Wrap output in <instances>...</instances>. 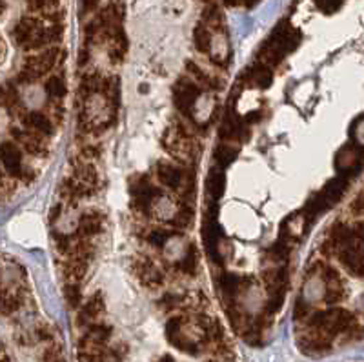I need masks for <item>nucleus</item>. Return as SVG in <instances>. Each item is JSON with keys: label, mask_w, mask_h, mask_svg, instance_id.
<instances>
[{"label": "nucleus", "mask_w": 364, "mask_h": 362, "mask_svg": "<svg viewBox=\"0 0 364 362\" xmlns=\"http://www.w3.org/2000/svg\"><path fill=\"white\" fill-rule=\"evenodd\" d=\"M0 106L11 115L21 110V95H18L17 86L13 82H4L0 86Z\"/></svg>", "instance_id": "obj_16"}, {"label": "nucleus", "mask_w": 364, "mask_h": 362, "mask_svg": "<svg viewBox=\"0 0 364 362\" xmlns=\"http://www.w3.org/2000/svg\"><path fill=\"white\" fill-rule=\"evenodd\" d=\"M237 155V149L235 148H230V146H220L219 151H217V161L220 164H230V162L235 159Z\"/></svg>", "instance_id": "obj_24"}, {"label": "nucleus", "mask_w": 364, "mask_h": 362, "mask_svg": "<svg viewBox=\"0 0 364 362\" xmlns=\"http://www.w3.org/2000/svg\"><path fill=\"white\" fill-rule=\"evenodd\" d=\"M211 37H213V29L208 28L204 22L203 24H199L197 28H195V33H193L195 48H197L200 53H208L211 46Z\"/></svg>", "instance_id": "obj_19"}, {"label": "nucleus", "mask_w": 364, "mask_h": 362, "mask_svg": "<svg viewBox=\"0 0 364 362\" xmlns=\"http://www.w3.org/2000/svg\"><path fill=\"white\" fill-rule=\"evenodd\" d=\"M75 182H79L82 186L84 190L90 193V191L95 190L97 182H99V175H97V169L95 166L90 164L87 161H79L75 164Z\"/></svg>", "instance_id": "obj_13"}, {"label": "nucleus", "mask_w": 364, "mask_h": 362, "mask_svg": "<svg viewBox=\"0 0 364 362\" xmlns=\"http://www.w3.org/2000/svg\"><path fill=\"white\" fill-rule=\"evenodd\" d=\"M224 190V179L220 173L217 171H211L210 179H208V193L211 195V197H220V193H223Z\"/></svg>", "instance_id": "obj_21"}, {"label": "nucleus", "mask_w": 364, "mask_h": 362, "mask_svg": "<svg viewBox=\"0 0 364 362\" xmlns=\"http://www.w3.org/2000/svg\"><path fill=\"white\" fill-rule=\"evenodd\" d=\"M58 58H60V48H57V46L46 48V50H41L38 53L28 57L24 62V68H22V71L18 73V82H35L37 78L44 77L46 73H50V71L57 66Z\"/></svg>", "instance_id": "obj_3"}, {"label": "nucleus", "mask_w": 364, "mask_h": 362, "mask_svg": "<svg viewBox=\"0 0 364 362\" xmlns=\"http://www.w3.org/2000/svg\"><path fill=\"white\" fill-rule=\"evenodd\" d=\"M188 71L193 75V78L197 80V82H200V86H206V87H215L217 86L215 77H211L210 73H206L203 68H199L197 64H193V62H190V64H188Z\"/></svg>", "instance_id": "obj_20"}, {"label": "nucleus", "mask_w": 364, "mask_h": 362, "mask_svg": "<svg viewBox=\"0 0 364 362\" xmlns=\"http://www.w3.org/2000/svg\"><path fill=\"white\" fill-rule=\"evenodd\" d=\"M102 313H104V301H102V297H99V293H97L95 297H91L90 301L82 306V309L79 312V317H77V322H79V326H86L87 328V326L99 322Z\"/></svg>", "instance_id": "obj_12"}, {"label": "nucleus", "mask_w": 364, "mask_h": 362, "mask_svg": "<svg viewBox=\"0 0 364 362\" xmlns=\"http://www.w3.org/2000/svg\"><path fill=\"white\" fill-rule=\"evenodd\" d=\"M173 100L175 106L190 115L193 112V107L199 104L200 100V87L191 80V78H181L173 86Z\"/></svg>", "instance_id": "obj_5"}, {"label": "nucleus", "mask_w": 364, "mask_h": 362, "mask_svg": "<svg viewBox=\"0 0 364 362\" xmlns=\"http://www.w3.org/2000/svg\"><path fill=\"white\" fill-rule=\"evenodd\" d=\"M108 41H109V58L119 64V62L126 57V51H128V38H126L122 28L113 29L112 33L108 35Z\"/></svg>", "instance_id": "obj_15"}, {"label": "nucleus", "mask_w": 364, "mask_h": 362, "mask_svg": "<svg viewBox=\"0 0 364 362\" xmlns=\"http://www.w3.org/2000/svg\"><path fill=\"white\" fill-rule=\"evenodd\" d=\"M294 44V31H291L290 26H279V28L275 29V33L272 35V38L266 42L264 50H262V57H264L266 62H269V64H277V62L290 51V48Z\"/></svg>", "instance_id": "obj_4"}, {"label": "nucleus", "mask_w": 364, "mask_h": 362, "mask_svg": "<svg viewBox=\"0 0 364 362\" xmlns=\"http://www.w3.org/2000/svg\"><path fill=\"white\" fill-rule=\"evenodd\" d=\"M355 135H357V140H359L360 144H364V120L359 124V126H357Z\"/></svg>", "instance_id": "obj_27"}, {"label": "nucleus", "mask_w": 364, "mask_h": 362, "mask_svg": "<svg viewBox=\"0 0 364 362\" xmlns=\"http://www.w3.org/2000/svg\"><path fill=\"white\" fill-rule=\"evenodd\" d=\"M11 37L15 44L28 51L46 50L63 38V26L60 22H51L48 26L37 17H24L15 24Z\"/></svg>", "instance_id": "obj_1"}, {"label": "nucleus", "mask_w": 364, "mask_h": 362, "mask_svg": "<svg viewBox=\"0 0 364 362\" xmlns=\"http://www.w3.org/2000/svg\"><path fill=\"white\" fill-rule=\"evenodd\" d=\"M104 226V215L100 211L95 210H87L80 215L79 218V233L80 239H90V237H95L102 231Z\"/></svg>", "instance_id": "obj_9"}, {"label": "nucleus", "mask_w": 364, "mask_h": 362, "mask_svg": "<svg viewBox=\"0 0 364 362\" xmlns=\"http://www.w3.org/2000/svg\"><path fill=\"white\" fill-rule=\"evenodd\" d=\"M135 272L142 284L148 286V288H157V286L162 284L161 270L151 260L141 259L139 262H135Z\"/></svg>", "instance_id": "obj_11"}, {"label": "nucleus", "mask_w": 364, "mask_h": 362, "mask_svg": "<svg viewBox=\"0 0 364 362\" xmlns=\"http://www.w3.org/2000/svg\"><path fill=\"white\" fill-rule=\"evenodd\" d=\"M24 126H26V129H29V132H35V133H38V135H44V137L53 135V132H55L53 120H51L50 117H46L44 113H41V112L26 113Z\"/></svg>", "instance_id": "obj_14"}, {"label": "nucleus", "mask_w": 364, "mask_h": 362, "mask_svg": "<svg viewBox=\"0 0 364 362\" xmlns=\"http://www.w3.org/2000/svg\"><path fill=\"white\" fill-rule=\"evenodd\" d=\"M341 262L353 273L364 277V223L344 230L331 240Z\"/></svg>", "instance_id": "obj_2"}, {"label": "nucleus", "mask_w": 364, "mask_h": 362, "mask_svg": "<svg viewBox=\"0 0 364 362\" xmlns=\"http://www.w3.org/2000/svg\"><path fill=\"white\" fill-rule=\"evenodd\" d=\"M13 139L18 142V148L26 149L29 155L33 156H44L48 155V137L38 135L35 132H29V129H21V128H11Z\"/></svg>", "instance_id": "obj_7"}, {"label": "nucleus", "mask_w": 364, "mask_h": 362, "mask_svg": "<svg viewBox=\"0 0 364 362\" xmlns=\"http://www.w3.org/2000/svg\"><path fill=\"white\" fill-rule=\"evenodd\" d=\"M2 53H4V46H2V41H0V57H2Z\"/></svg>", "instance_id": "obj_29"}, {"label": "nucleus", "mask_w": 364, "mask_h": 362, "mask_svg": "<svg viewBox=\"0 0 364 362\" xmlns=\"http://www.w3.org/2000/svg\"><path fill=\"white\" fill-rule=\"evenodd\" d=\"M208 55L215 64L224 66L230 58V44H228V37L224 33V29H213V37H211V46Z\"/></svg>", "instance_id": "obj_10"}, {"label": "nucleus", "mask_w": 364, "mask_h": 362, "mask_svg": "<svg viewBox=\"0 0 364 362\" xmlns=\"http://www.w3.org/2000/svg\"><path fill=\"white\" fill-rule=\"evenodd\" d=\"M0 164L6 169L8 175H11L13 179H22L24 177V159H22V149L18 148V144L8 140V142H2L0 144Z\"/></svg>", "instance_id": "obj_6"}, {"label": "nucleus", "mask_w": 364, "mask_h": 362, "mask_svg": "<svg viewBox=\"0 0 364 362\" xmlns=\"http://www.w3.org/2000/svg\"><path fill=\"white\" fill-rule=\"evenodd\" d=\"M157 179L161 181V184H164L166 188H170V190H175V191H177L181 186H184V182H186L184 169L171 164V162H159Z\"/></svg>", "instance_id": "obj_8"}, {"label": "nucleus", "mask_w": 364, "mask_h": 362, "mask_svg": "<svg viewBox=\"0 0 364 362\" xmlns=\"http://www.w3.org/2000/svg\"><path fill=\"white\" fill-rule=\"evenodd\" d=\"M46 91H48V95L53 102H58L60 99H64L68 91V82L66 77L63 73H55L48 78V82H46Z\"/></svg>", "instance_id": "obj_18"}, {"label": "nucleus", "mask_w": 364, "mask_h": 362, "mask_svg": "<svg viewBox=\"0 0 364 362\" xmlns=\"http://www.w3.org/2000/svg\"><path fill=\"white\" fill-rule=\"evenodd\" d=\"M253 82L259 87L269 86V82H272V71L266 66H259L255 70V73H253Z\"/></svg>", "instance_id": "obj_23"}, {"label": "nucleus", "mask_w": 364, "mask_h": 362, "mask_svg": "<svg viewBox=\"0 0 364 362\" xmlns=\"http://www.w3.org/2000/svg\"><path fill=\"white\" fill-rule=\"evenodd\" d=\"M80 2H82L84 13L93 11V9H95L97 6H99V0H80Z\"/></svg>", "instance_id": "obj_26"}, {"label": "nucleus", "mask_w": 364, "mask_h": 362, "mask_svg": "<svg viewBox=\"0 0 364 362\" xmlns=\"http://www.w3.org/2000/svg\"><path fill=\"white\" fill-rule=\"evenodd\" d=\"M4 9H6V4H4V0H0V15H2V13H4Z\"/></svg>", "instance_id": "obj_28"}, {"label": "nucleus", "mask_w": 364, "mask_h": 362, "mask_svg": "<svg viewBox=\"0 0 364 362\" xmlns=\"http://www.w3.org/2000/svg\"><path fill=\"white\" fill-rule=\"evenodd\" d=\"M58 0H28V6L31 11H37V13H48L51 11V9L57 8Z\"/></svg>", "instance_id": "obj_22"}, {"label": "nucleus", "mask_w": 364, "mask_h": 362, "mask_svg": "<svg viewBox=\"0 0 364 362\" xmlns=\"http://www.w3.org/2000/svg\"><path fill=\"white\" fill-rule=\"evenodd\" d=\"M315 4L323 9V11L331 13V11H336V9L339 8L341 0H315Z\"/></svg>", "instance_id": "obj_25"}, {"label": "nucleus", "mask_w": 364, "mask_h": 362, "mask_svg": "<svg viewBox=\"0 0 364 362\" xmlns=\"http://www.w3.org/2000/svg\"><path fill=\"white\" fill-rule=\"evenodd\" d=\"M22 302H24V295L18 289H6L0 293V313L11 315L21 309Z\"/></svg>", "instance_id": "obj_17"}]
</instances>
